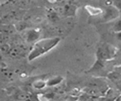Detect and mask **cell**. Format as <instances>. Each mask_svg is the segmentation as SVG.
<instances>
[{
	"label": "cell",
	"mask_w": 121,
	"mask_h": 101,
	"mask_svg": "<svg viewBox=\"0 0 121 101\" xmlns=\"http://www.w3.org/2000/svg\"><path fill=\"white\" fill-rule=\"evenodd\" d=\"M109 78L115 84L117 89L121 92V74L117 71H113L109 75Z\"/></svg>",
	"instance_id": "277c9868"
},
{
	"label": "cell",
	"mask_w": 121,
	"mask_h": 101,
	"mask_svg": "<svg viewBox=\"0 0 121 101\" xmlns=\"http://www.w3.org/2000/svg\"><path fill=\"white\" fill-rule=\"evenodd\" d=\"M118 101H121V97H119V98H118Z\"/></svg>",
	"instance_id": "9c48e42d"
},
{
	"label": "cell",
	"mask_w": 121,
	"mask_h": 101,
	"mask_svg": "<svg viewBox=\"0 0 121 101\" xmlns=\"http://www.w3.org/2000/svg\"><path fill=\"white\" fill-rule=\"evenodd\" d=\"M86 9L88 10V12L93 15V16H95V15H99L103 12V10L101 8H95V7H90V6H86Z\"/></svg>",
	"instance_id": "5b68a950"
},
{
	"label": "cell",
	"mask_w": 121,
	"mask_h": 101,
	"mask_svg": "<svg viewBox=\"0 0 121 101\" xmlns=\"http://www.w3.org/2000/svg\"><path fill=\"white\" fill-rule=\"evenodd\" d=\"M117 51L118 49L116 47H114L113 45L112 44H103L97 51V56H98V59L103 61L105 60H110V59H112L116 54H117Z\"/></svg>",
	"instance_id": "7a4b0ae2"
},
{
	"label": "cell",
	"mask_w": 121,
	"mask_h": 101,
	"mask_svg": "<svg viewBox=\"0 0 121 101\" xmlns=\"http://www.w3.org/2000/svg\"><path fill=\"white\" fill-rule=\"evenodd\" d=\"M112 29H113V31H115L116 33L121 31V14H120V16L114 21L113 25H112Z\"/></svg>",
	"instance_id": "8992f818"
},
{
	"label": "cell",
	"mask_w": 121,
	"mask_h": 101,
	"mask_svg": "<svg viewBox=\"0 0 121 101\" xmlns=\"http://www.w3.org/2000/svg\"><path fill=\"white\" fill-rule=\"evenodd\" d=\"M120 16L119 10L114 7V6H109L107 7L104 14V21L106 22H111V21H115L118 17Z\"/></svg>",
	"instance_id": "3957f363"
},
{
	"label": "cell",
	"mask_w": 121,
	"mask_h": 101,
	"mask_svg": "<svg viewBox=\"0 0 121 101\" xmlns=\"http://www.w3.org/2000/svg\"><path fill=\"white\" fill-rule=\"evenodd\" d=\"M116 38H117V40L121 41V31H120V32H117V33H116Z\"/></svg>",
	"instance_id": "ba28073f"
},
{
	"label": "cell",
	"mask_w": 121,
	"mask_h": 101,
	"mask_svg": "<svg viewBox=\"0 0 121 101\" xmlns=\"http://www.w3.org/2000/svg\"><path fill=\"white\" fill-rule=\"evenodd\" d=\"M59 42V39L56 40H43L38 42L35 45L34 48L32 49L30 55H29V59H33L36 57H39L43 54H44L45 52L49 51L51 48H53L57 42Z\"/></svg>",
	"instance_id": "6da1fadb"
},
{
	"label": "cell",
	"mask_w": 121,
	"mask_h": 101,
	"mask_svg": "<svg viewBox=\"0 0 121 101\" xmlns=\"http://www.w3.org/2000/svg\"><path fill=\"white\" fill-rule=\"evenodd\" d=\"M114 7L119 10L120 14H121V1H117V2H114Z\"/></svg>",
	"instance_id": "52a82bcc"
}]
</instances>
